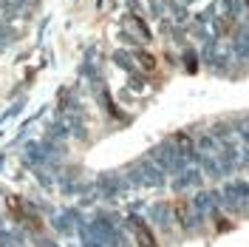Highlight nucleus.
Listing matches in <instances>:
<instances>
[{
  "instance_id": "obj_1",
  "label": "nucleus",
  "mask_w": 249,
  "mask_h": 247,
  "mask_svg": "<svg viewBox=\"0 0 249 247\" xmlns=\"http://www.w3.org/2000/svg\"><path fill=\"white\" fill-rule=\"evenodd\" d=\"M124 190H130L127 185V179H124L122 170H102V173H96V179H93V193H96V199H119Z\"/></svg>"
},
{
  "instance_id": "obj_2",
  "label": "nucleus",
  "mask_w": 249,
  "mask_h": 247,
  "mask_svg": "<svg viewBox=\"0 0 249 247\" xmlns=\"http://www.w3.org/2000/svg\"><path fill=\"white\" fill-rule=\"evenodd\" d=\"M124 227L130 233V239L136 242V247H159L156 242L153 230H150V225H147V219H142L139 213H124Z\"/></svg>"
},
{
  "instance_id": "obj_3",
  "label": "nucleus",
  "mask_w": 249,
  "mask_h": 247,
  "mask_svg": "<svg viewBox=\"0 0 249 247\" xmlns=\"http://www.w3.org/2000/svg\"><path fill=\"white\" fill-rule=\"evenodd\" d=\"M23 165L26 168H48V154L43 148V139H31L23 145Z\"/></svg>"
},
{
  "instance_id": "obj_4",
  "label": "nucleus",
  "mask_w": 249,
  "mask_h": 247,
  "mask_svg": "<svg viewBox=\"0 0 249 247\" xmlns=\"http://www.w3.org/2000/svg\"><path fill=\"white\" fill-rule=\"evenodd\" d=\"M136 165H139L142 176H144V187H164V182H167V173L156 165L153 159H136Z\"/></svg>"
},
{
  "instance_id": "obj_5",
  "label": "nucleus",
  "mask_w": 249,
  "mask_h": 247,
  "mask_svg": "<svg viewBox=\"0 0 249 247\" xmlns=\"http://www.w3.org/2000/svg\"><path fill=\"white\" fill-rule=\"evenodd\" d=\"M147 213H150V219H153L161 230H173V219H176L173 205H167V202H156V205H150Z\"/></svg>"
},
{
  "instance_id": "obj_6",
  "label": "nucleus",
  "mask_w": 249,
  "mask_h": 247,
  "mask_svg": "<svg viewBox=\"0 0 249 247\" xmlns=\"http://www.w3.org/2000/svg\"><path fill=\"white\" fill-rule=\"evenodd\" d=\"M173 213H176L178 225H181L184 230H196V225H201V219H198V213L193 210V205H176Z\"/></svg>"
},
{
  "instance_id": "obj_7",
  "label": "nucleus",
  "mask_w": 249,
  "mask_h": 247,
  "mask_svg": "<svg viewBox=\"0 0 249 247\" xmlns=\"http://www.w3.org/2000/svg\"><path fill=\"white\" fill-rule=\"evenodd\" d=\"M46 139H54V142H65V139H71V131H68V123H65V117H54L46 128Z\"/></svg>"
},
{
  "instance_id": "obj_8",
  "label": "nucleus",
  "mask_w": 249,
  "mask_h": 247,
  "mask_svg": "<svg viewBox=\"0 0 249 247\" xmlns=\"http://www.w3.org/2000/svg\"><path fill=\"white\" fill-rule=\"evenodd\" d=\"M196 185H201V173H198V168H187V170H181V173L176 176V182H173V187H176V190L196 187Z\"/></svg>"
},
{
  "instance_id": "obj_9",
  "label": "nucleus",
  "mask_w": 249,
  "mask_h": 247,
  "mask_svg": "<svg viewBox=\"0 0 249 247\" xmlns=\"http://www.w3.org/2000/svg\"><path fill=\"white\" fill-rule=\"evenodd\" d=\"M29 173L37 179V185L43 187V190H54L57 187V173L51 168H31Z\"/></svg>"
},
{
  "instance_id": "obj_10",
  "label": "nucleus",
  "mask_w": 249,
  "mask_h": 247,
  "mask_svg": "<svg viewBox=\"0 0 249 247\" xmlns=\"http://www.w3.org/2000/svg\"><path fill=\"white\" fill-rule=\"evenodd\" d=\"M113 62L122 68V71H127V74H136L139 71V65H136V60H133V54H127V51H113Z\"/></svg>"
},
{
  "instance_id": "obj_11",
  "label": "nucleus",
  "mask_w": 249,
  "mask_h": 247,
  "mask_svg": "<svg viewBox=\"0 0 249 247\" xmlns=\"http://www.w3.org/2000/svg\"><path fill=\"white\" fill-rule=\"evenodd\" d=\"M122 173H124V179H127V185H130V187H144V176H142V170H139L136 162H133V165H127Z\"/></svg>"
},
{
  "instance_id": "obj_12",
  "label": "nucleus",
  "mask_w": 249,
  "mask_h": 247,
  "mask_svg": "<svg viewBox=\"0 0 249 247\" xmlns=\"http://www.w3.org/2000/svg\"><path fill=\"white\" fill-rule=\"evenodd\" d=\"M31 247H60V242L51 236V233H43V236H34V239H29Z\"/></svg>"
},
{
  "instance_id": "obj_13",
  "label": "nucleus",
  "mask_w": 249,
  "mask_h": 247,
  "mask_svg": "<svg viewBox=\"0 0 249 247\" xmlns=\"http://www.w3.org/2000/svg\"><path fill=\"white\" fill-rule=\"evenodd\" d=\"M133 60H136V65L142 62L147 71H153V68H156V60L150 57V54H147V51H133Z\"/></svg>"
},
{
  "instance_id": "obj_14",
  "label": "nucleus",
  "mask_w": 249,
  "mask_h": 247,
  "mask_svg": "<svg viewBox=\"0 0 249 247\" xmlns=\"http://www.w3.org/2000/svg\"><path fill=\"white\" fill-rule=\"evenodd\" d=\"M127 85H130V91H144V77H142L139 71L127 74Z\"/></svg>"
},
{
  "instance_id": "obj_15",
  "label": "nucleus",
  "mask_w": 249,
  "mask_h": 247,
  "mask_svg": "<svg viewBox=\"0 0 249 247\" xmlns=\"http://www.w3.org/2000/svg\"><path fill=\"white\" fill-rule=\"evenodd\" d=\"M23 105H26V103H23V100H17L15 105H12V108H9V111H6V114H3V117H0V123H6V120H15L17 114L23 111Z\"/></svg>"
},
{
  "instance_id": "obj_16",
  "label": "nucleus",
  "mask_w": 249,
  "mask_h": 247,
  "mask_svg": "<svg viewBox=\"0 0 249 247\" xmlns=\"http://www.w3.org/2000/svg\"><path fill=\"white\" fill-rule=\"evenodd\" d=\"M224 6H227L230 15H238L241 12V0H224Z\"/></svg>"
},
{
  "instance_id": "obj_17",
  "label": "nucleus",
  "mask_w": 249,
  "mask_h": 247,
  "mask_svg": "<svg viewBox=\"0 0 249 247\" xmlns=\"http://www.w3.org/2000/svg\"><path fill=\"white\" fill-rule=\"evenodd\" d=\"M184 65L190 71H196V54H193V51H184Z\"/></svg>"
},
{
  "instance_id": "obj_18",
  "label": "nucleus",
  "mask_w": 249,
  "mask_h": 247,
  "mask_svg": "<svg viewBox=\"0 0 249 247\" xmlns=\"http://www.w3.org/2000/svg\"><path fill=\"white\" fill-rule=\"evenodd\" d=\"M119 40H124V43H130V46H139V40H136V37H133V34H127V31H119Z\"/></svg>"
},
{
  "instance_id": "obj_19",
  "label": "nucleus",
  "mask_w": 249,
  "mask_h": 247,
  "mask_svg": "<svg viewBox=\"0 0 249 247\" xmlns=\"http://www.w3.org/2000/svg\"><path fill=\"white\" fill-rule=\"evenodd\" d=\"M150 12H153V17H161V3L159 0H150Z\"/></svg>"
},
{
  "instance_id": "obj_20",
  "label": "nucleus",
  "mask_w": 249,
  "mask_h": 247,
  "mask_svg": "<svg viewBox=\"0 0 249 247\" xmlns=\"http://www.w3.org/2000/svg\"><path fill=\"white\" fill-rule=\"evenodd\" d=\"M3 162H6V154H0V168H3Z\"/></svg>"
},
{
  "instance_id": "obj_21",
  "label": "nucleus",
  "mask_w": 249,
  "mask_h": 247,
  "mask_svg": "<svg viewBox=\"0 0 249 247\" xmlns=\"http://www.w3.org/2000/svg\"><path fill=\"white\" fill-rule=\"evenodd\" d=\"M68 247H79V245H68Z\"/></svg>"
}]
</instances>
